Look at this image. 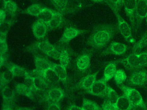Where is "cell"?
<instances>
[{
    "label": "cell",
    "mask_w": 147,
    "mask_h": 110,
    "mask_svg": "<svg viewBox=\"0 0 147 110\" xmlns=\"http://www.w3.org/2000/svg\"><path fill=\"white\" fill-rule=\"evenodd\" d=\"M117 24H102L96 26L87 40V45L95 49L107 46L117 32Z\"/></svg>",
    "instance_id": "6da1fadb"
},
{
    "label": "cell",
    "mask_w": 147,
    "mask_h": 110,
    "mask_svg": "<svg viewBox=\"0 0 147 110\" xmlns=\"http://www.w3.org/2000/svg\"><path fill=\"white\" fill-rule=\"evenodd\" d=\"M50 1L57 12L63 15L75 13L82 7L74 0H50Z\"/></svg>",
    "instance_id": "7a4b0ae2"
},
{
    "label": "cell",
    "mask_w": 147,
    "mask_h": 110,
    "mask_svg": "<svg viewBox=\"0 0 147 110\" xmlns=\"http://www.w3.org/2000/svg\"><path fill=\"white\" fill-rule=\"evenodd\" d=\"M120 88L135 107L147 110L142 97L137 90L125 86H121Z\"/></svg>",
    "instance_id": "3957f363"
},
{
    "label": "cell",
    "mask_w": 147,
    "mask_h": 110,
    "mask_svg": "<svg viewBox=\"0 0 147 110\" xmlns=\"http://www.w3.org/2000/svg\"><path fill=\"white\" fill-rule=\"evenodd\" d=\"M111 9L113 10L117 19L118 29L124 38L129 43L135 42V39L132 36L131 29L128 23L120 16L119 13V9L115 7H113Z\"/></svg>",
    "instance_id": "277c9868"
},
{
    "label": "cell",
    "mask_w": 147,
    "mask_h": 110,
    "mask_svg": "<svg viewBox=\"0 0 147 110\" xmlns=\"http://www.w3.org/2000/svg\"><path fill=\"white\" fill-rule=\"evenodd\" d=\"M116 64L121 63L124 67L130 70H136L143 68L140 61L138 54L132 53L124 59L113 61Z\"/></svg>",
    "instance_id": "5b68a950"
},
{
    "label": "cell",
    "mask_w": 147,
    "mask_h": 110,
    "mask_svg": "<svg viewBox=\"0 0 147 110\" xmlns=\"http://www.w3.org/2000/svg\"><path fill=\"white\" fill-rule=\"evenodd\" d=\"M87 31L73 27H67L59 41V45H69V42L77 37L86 33Z\"/></svg>",
    "instance_id": "8992f818"
},
{
    "label": "cell",
    "mask_w": 147,
    "mask_h": 110,
    "mask_svg": "<svg viewBox=\"0 0 147 110\" xmlns=\"http://www.w3.org/2000/svg\"><path fill=\"white\" fill-rule=\"evenodd\" d=\"M107 82L104 78L96 80L90 90L87 91L89 94L101 98H105L107 92Z\"/></svg>",
    "instance_id": "52a82bcc"
},
{
    "label": "cell",
    "mask_w": 147,
    "mask_h": 110,
    "mask_svg": "<svg viewBox=\"0 0 147 110\" xmlns=\"http://www.w3.org/2000/svg\"><path fill=\"white\" fill-rule=\"evenodd\" d=\"M123 5L126 15L129 18L131 26L136 29V13L137 0H123Z\"/></svg>",
    "instance_id": "ba28073f"
},
{
    "label": "cell",
    "mask_w": 147,
    "mask_h": 110,
    "mask_svg": "<svg viewBox=\"0 0 147 110\" xmlns=\"http://www.w3.org/2000/svg\"><path fill=\"white\" fill-rule=\"evenodd\" d=\"M129 83L132 86H144L147 84V70H136L133 71L129 79Z\"/></svg>",
    "instance_id": "9c48e42d"
},
{
    "label": "cell",
    "mask_w": 147,
    "mask_h": 110,
    "mask_svg": "<svg viewBox=\"0 0 147 110\" xmlns=\"http://www.w3.org/2000/svg\"><path fill=\"white\" fill-rule=\"evenodd\" d=\"M147 14V0H137L136 13V28L140 27L143 20Z\"/></svg>",
    "instance_id": "30bf717a"
},
{
    "label": "cell",
    "mask_w": 147,
    "mask_h": 110,
    "mask_svg": "<svg viewBox=\"0 0 147 110\" xmlns=\"http://www.w3.org/2000/svg\"><path fill=\"white\" fill-rule=\"evenodd\" d=\"M127 49L128 46L125 44L113 41L108 46V48L103 51L101 55H121L126 53Z\"/></svg>",
    "instance_id": "8fae6325"
},
{
    "label": "cell",
    "mask_w": 147,
    "mask_h": 110,
    "mask_svg": "<svg viewBox=\"0 0 147 110\" xmlns=\"http://www.w3.org/2000/svg\"><path fill=\"white\" fill-rule=\"evenodd\" d=\"M65 95L66 93L62 88L53 87L48 90L45 95V100L48 103H58Z\"/></svg>",
    "instance_id": "7c38bea8"
},
{
    "label": "cell",
    "mask_w": 147,
    "mask_h": 110,
    "mask_svg": "<svg viewBox=\"0 0 147 110\" xmlns=\"http://www.w3.org/2000/svg\"><path fill=\"white\" fill-rule=\"evenodd\" d=\"M32 74L35 75H39L43 77L51 86L57 85L60 79L51 68L42 72H37L34 70Z\"/></svg>",
    "instance_id": "4fadbf2b"
},
{
    "label": "cell",
    "mask_w": 147,
    "mask_h": 110,
    "mask_svg": "<svg viewBox=\"0 0 147 110\" xmlns=\"http://www.w3.org/2000/svg\"><path fill=\"white\" fill-rule=\"evenodd\" d=\"M32 30L35 37L41 39L45 37L49 28L47 24L37 20L32 25Z\"/></svg>",
    "instance_id": "5bb4252c"
},
{
    "label": "cell",
    "mask_w": 147,
    "mask_h": 110,
    "mask_svg": "<svg viewBox=\"0 0 147 110\" xmlns=\"http://www.w3.org/2000/svg\"><path fill=\"white\" fill-rule=\"evenodd\" d=\"M91 61V55L90 53H82L76 59V66L80 71H86L90 67Z\"/></svg>",
    "instance_id": "9a60e30c"
},
{
    "label": "cell",
    "mask_w": 147,
    "mask_h": 110,
    "mask_svg": "<svg viewBox=\"0 0 147 110\" xmlns=\"http://www.w3.org/2000/svg\"><path fill=\"white\" fill-rule=\"evenodd\" d=\"M55 48V46H54L48 39H46L36 43L32 46V49L30 48V49H31L34 53L36 51L39 50L47 55L48 53L54 50Z\"/></svg>",
    "instance_id": "2e32d148"
},
{
    "label": "cell",
    "mask_w": 147,
    "mask_h": 110,
    "mask_svg": "<svg viewBox=\"0 0 147 110\" xmlns=\"http://www.w3.org/2000/svg\"><path fill=\"white\" fill-rule=\"evenodd\" d=\"M36 70L37 72H42L52 67V63L44 57L37 55H34Z\"/></svg>",
    "instance_id": "e0dca14e"
},
{
    "label": "cell",
    "mask_w": 147,
    "mask_h": 110,
    "mask_svg": "<svg viewBox=\"0 0 147 110\" xmlns=\"http://www.w3.org/2000/svg\"><path fill=\"white\" fill-rule=\"evenodd\" d=\"M34 79L35 90L44 92L51 88V85L41 76H32Z\"/></svg>",
    "instance_id": "ac0fdd59"
},
{
    "label": "cell",
    "mask_w": 147,
    "mask_h": 110,
    "mask_svg": "<svg viewBox=\"0 0 147 110\" xmlns=\"http://www.w3.org/2000/svg\"><path fill=\"white\" fill-rule=\"evenodd\" d=\"M67 45H59L57 47L60 50V64L67 68L70 62V55L67 49L65 47Z\"/></svg>",
    "instance_id": "d6986e66"
},
{
    "label": "cell",
    "mask_w": 147,
    "mask_h": 110,
    "mask_svg": "<svg viewBox=\"0 0 147 110\" xmlns=\"http://www.w3.org/2000/svg\"><path fill=\"white\" fill-rule=\"evenodd\" d=\"M63 16L61 13L55 12L52 19L47 24L49 30H55L61 27L64 23Z\"/></svg>",
    "instance_id": "ffe728a7"
},
{
    "label": "cell",
    "mask_w": 147,
    "mask_h": 110,
    "mask_svg": "<svg viewBox=\"0 0 147 110\" xmlns=\"http://www.w3.org/2000/svg\"><path fill=\"white\" fill-rule=\"evenodd\" d=\"M117 106L118 110H132L134 108H136L131 104L124 94L119 97Z\"/></svg>",
    "instance_id": "44dd1931"
},
{
    "label": "cell",
    "mask_w": 147,
    "mask_h": 110,
    "mask_svg": "<svg viewBox=\"0 0 147 110\" xmlns=\"http://www.w3.org/2000/svg\"><path fill=\"white\" fill-rule=\"evenodd\" d=\"M98 73V71L93 74L88 75L84 77L81 83V87L87 91L90 90L96 81Z\"/></svg>",
    "instance_id": "7402d4cb"
},
{
    "label": "cell",
    "mask_w": 147,
    "mask_h": 110,
    "mask_svg": "<svg viewBox=\"0 0 147 110\" xmlns=\"http://www.w3.org/2000/svg\"><path fill=\"white\" fill-rule=\"evenodd\" d=\"M55 12L47 7H44L40 14L37 16L38 20L48 24L52 19Z\"/></svg>",
    "instance_id": "603a6c76"
},
{
    "label": "cell",
    "mask_w": 147,
    "mask_h": 110,
    "mask_svg": "<svg viewBox=\"0 0 147 110\" xmlns=\"http://www.w3.org/2000/svg\"><path fill=\"white\" fill-rule=\"evenodd\" d=\"M117 64L113 62H109L106 66L104 72V80L107 82L114 77L117 71Z\"/></svg>",
    "instance_id": "cb8c5ba5"
},
{
    "label": "cell",
    "mask_w": 147,
    "mask_h": 110,
    "mask_svg": "<svg viewBox=\"0 0 147 110\" xmlns=\"http://www.w3.org/2000/svg\"><path fill=\"white\" fill-rule=\"evenodd\" d=\"M16 92L18 94L28 97L30 99H34L33 91L28 88L24 83H18L15 86Z\"/></svg>",
    "instance_id": "d4e9b609"
},
{
    "label": "cell",
    "mask_w": 147,
    "mask_h": 110,
    "mask_svg": "<svg viewBox=\"0 0 147 110\" xmlns=\"http://www.w3.org/2000/svg\"><path fill=\"white\" fill-rule=\"evenodd\" d=\"M51 68L54 70L57 75L58 76L60 81L63 82H66L67 79V74L66 68L61 64L52 63Z\"/></svg>",
    "instance_id": "484cf974"
},
{
    "label": "cell",
    "mask_w": 147,
    "mask_h": 110,
    "mask_svg": "<svg viewBox=\"0 0 147 110\" xmlns=\"http://www.w3.org/2000/svg\"><path fill=\"white\" fill-rule=\"evenodd\" d=\"M7 67L13 74L14 76H25L28 72L24 68L21 67L18 65H16L13 63L7 64Z\"/></svg>",
    "instance_id": "4316f807"
},
{
    "label": "cell",
    "mask_w": 147,
    "mask_h": 110,
    "mask_svg": "<svg viewBox=\"0 0 147 110\" xmlns=\"http://www.w3.org/2000/svg\"><path fill=\"white\" fill-rule=\"evenodd\" d=\"M147 47V30L143 35L141 39L133 45L132 53L139 54L144 48Z\"/></svg>",
    "instance_id": "83f0119b"
},
{
    "label": "cell",
    "mask_w": 147,
    "mask_h": 110,
    "mask_svg": "<svg viewBox=\"0 0 147 110\" xmlns=\"http://www.w3.org/2000/svg\"><path fill=\"white\" fill-rule=\"evenodd\" d=\"M15 76L9 70L4 71L1 74L0 87L1 89L7 86L14 78Z\"/></svg>",
    "instance_id": "f1b7e54d"
},
{
    "label": "cell",
    "mask_w": 147,
    "mask_h": 110,
    "mask_svg": "<svg viewBox=\"0 0 147 110\" xmlns=\"http://www.w3.org/2000/svg\"><path fill=\"white\" fill-rule=\"evenodd\" d=\"M1 91L3 101H14L15 97V92L14 90L7 86L3 88Z\"/></svg>",
    "instance_id": "f546056e"
},
{
    "label": "cell",
    "mask_w": 147,
    "mask_h": 110,
    "mask_svg": "<svg viewBox=\"0 0 147 110\" xmlns=\"http://www.w3.org/2000/svg\"><path fill=\"white\" fill-rule=\"evenodd\" d=\"M4 5V10L8 15L14 17L16 15V12L18 10V6L17 3L13 1H7L3 3Z\"/></svg>",
    "instance_id": "4dcf8cb0"
},
{
    "label": "cell",
    "mask_w": 147,
    "mask_h": 110,
    "mask_svg": "<svg viewBox=\"0 0 147 110\" xmlns=\"http://www.w3.org/2000/svg\"><path fill=\"white\" fill-rule=\"evenodd\" d=\"M43 8L44 7H42V6L39 4H32L29 7H28L27 9L24 12V13L28 14V15L36 16V17L40 14Z\"/></svg>",
    "instance_id": "1f68e13d"
},
{
    "label": "cell",
    "mask_w": 147,
    "mask_h": 110,
    "mask_svg": "<svg viewBox=\"0 0 147 110\" xmlns=\"http://www.w3.org/2000/svg\"><path fill=\"white\" fill-rule=\"evenodd\" d=\"M83 110H102L97 103L86 99H83L82 107Z\"/></svg>",
    "instance_id": "d6a6232c"
},
{
    "label": "cell",
    "mask_w": 147,
    "mask_h": 110,
    "mask_svg": "<svg viewBox=\"0 0 147 110\" xmlns=\"http://www.w3.org/2000/svg\"><path fill=\"white\" fill-rule=\"evenodd\" d=\"M114 79L116 84L118 86L122 85L127 79L125 72L122 69L118 70L116 71L114 76Z\"/></svg>",
    "instance_id": "836d02e7"
},
{
    "label": "cell",
    "mask_w": 147,
    "mask_h": 110,
    "mask_svg": "<svg viewBox=\"0 0 147 110\" xmlns=\"http://www.w3.org/2000/svg\"><path fill=\"white\" fill-rule=\"evenodd\" d=\"M17 20L15 19L6 20L1 26L0 32H8L11 27L16 24Z\"/></svg>",
    "instance_id": "e575fe53"
},
{
    "label": "cell",
    "mask_w": 147,
    "mask_h": 110,
    "mask_svg": "<svg viewBox=\"0 0 147 110\" xmlns=\"http://www.w3.org/2000/svg\"><path fill=\"white\" fill-rule=\"evenodd\" d=\"M24 84L28 88H30L32 91L35 90V87H34V79L33 76L28 73L25 76V81Z\"/></svg>",
    "instance_id": "d590c367"
},
{
    "label": "cell",
    "mask_w": 147,
    "mask_h": 110,
    "mask_svg": "<svg viewBox=\"0 0 147 110\" xmlns=\"http://www.w3.org/2000/svg\"><path fill=\"white\" fill-rule=\"evenodd\" d=\"M102 110H118L117 104L111 103L105 99L101 106Z\"/></svg>",
    "instance_id": "8d00e7d4"
},
{
    "label": "cell",
    "mask_w": 147,
    "mask_h": 110,
    "mask_svg": "<svg viewBox=\"0 0 147 110\" xmlns=\"http://www.w3.org/2000/svg\"><path fill=\"white\" fill-rule=\"evenodd\" d=\"M0 54L1 55H6L8 51V46L7 40H0Z\"/></svg>",
    "instance_id": "74e56055"
},
{
    "label": "cell",
    "mask_w": 147,
    "mask_h": 110,
    "mask_svg": "<svg viewBox=\"0 0 147 110\" xmlns=\"http://www.w3.org/2000/svg\"><path fill=\"white\" fill-rule=\"evenodd\" d=\"M139 61L143 67H147V51L138 54Z\"/></svg>",
    "instance_id": "f35d334b"
},
{
    "label": "cell",
    "mask_w": 147,
    "mask_h": 110,
    "mask_svg": "<svg viewBox=\"0 0 147 110\" xmlns=\"http://www.w3.org/2000/svg\"><path fill=\"white\" fill-rule=\"evenodd\" d=\"M14 104V101H3L2 110H13Z\"/></svg>",
    "instance_id": "ab89813d"
},
{
    "label": "cell",
    "mask_w": 147,
    "mask_h": 110,
    "mask_svg": "<svg viewBox=\"0 0 147 110\" xmlns=\"http://www.w3.org/2000/svg\"><path fill=\"white\" fill-rule=\"evenodd\" d=\"M47 110H61V107L58 103H49Z\"/></svg>",
    "instance_id": "60d3db41"
},
{
    "label": "cell",
    "mask_w": 147,
    "mask_h": 110,
    "mask_svg": "<svg viewBox=\"0 0 147 110\" xmlns=\"http://www.w3.org/2000/svg\"><path fill=\"white\" fill-rule=\"evenodd\" d=\"M110 4L111 5L112 7H115L117 9H119L120 7L123 5V2L120 0H108Z\"/></svg>",
    "instance_id": "b9f144b4"
},
{
    "label": "cell",
    "mask_w": 147,
    "mask_h": 110,
    "mask_svg": "<svg viewBox=\"0 0 147 110\" xmlns=\"http://www.w3.org/2000/svg\"><path fill=\"white\" fill-rule=\"evenodd\" d=\"M6 13L4 9H1L0 11V25L2 24L5 21Z\"/></svg>",
    "instance_id": "7bdbcfd3"
},
{
    "label": "cell",
    "mask_w": 147,
    "mask_h": 110,
    "mask_svg": "<svg viewBox=\"0 0 147 110\" xmlns=\"http://www.w3.org/2000/svg\"><path fill=\"white\" fill-rule=\"evenodd\" d=\"M6 55H1V57H0V61H1V67L4 65H6L7 64V57Z\"/></svg>",
    "instance_id": "ee69618b"
},
{
    "label": "cell",
    "mask_w": 147,
    "mask_h": 110,
    "mask_svg": "<svg viewBox=\"0 0 147 110\" xmlns=\"http://www.w3.org/2000/svg\"><path fill=\"white\" fill-rule=\"evenodd\" d=\"M68 110H83L82 107L75 105H71L69 107Z\"/></svg>",
    "instance_id": "f6af8a7d"
},
{
    "label": "cell",
    "mask_w": 147,
    "mask_h": 110,
    "mask_svg": "<svg viewBox=\"0 0 147 110\" xmlns=\"http://www.w3.org/2000/svg\"><path fill=\"white\" fill-rule=\"evenodd\" d=\"M90 1H93V2H95V3H106L110 7H112L111 5L110 4L108 0H90Z\"/></svg>",
    "instance_id": "bcb514c9"
},
{
    "label": "cell",
    "mask_w": 147,
    "mask_h": 110,
    "mask_svg": "<svg viewBox=\"0 0 147 110\" xmlns=\"http://www.w3.org/2000/svg\"><path fill=\"white\" fill-rule=\"evenodd\" d=\"M75 1L79 4L80 6L82 7V5H83V2L84 1V0H74Z\"/></svg>",
    "instance_id": "7dc6e473"
},
{
    "label": "cell",
    "mask_w": 147,
    "mask_h": 110,
    "mask_svg": "<svg viewBox=\"0 0 147 110\" xmlns=\"http://www.w3.org/2000/svg\"><path fill=\"white\" fill-rule=\"evenodd\" d=\"M16 110H33L31 108L27 107H19Z\"/></svg>",
    "instance_id": "c3c4849f"
},
{
    "label": "cell",
    "mask_w": 147,
    "mask_h": 110,
    "mask_svg": "<svg viewBox=\"0 0 147 110\" xmlns=\"http://www.w3.org/2000/svg\"><path fill=\"white\" fill-rule=\"evenodd\" d=\"M12 1V0H1V1L3 2V3H5V2H7V1Z\"/></svg>",
    "instance_id": "681fc988"
},
{
    "label": "cell",
    "mask_w": 147,
    "mask_h": 110,
    "mask_svg": "<svg viewBox=\"0 0 147 110\" xmlns=\"http://www.w3.org/2000/svg\"><path fill=\"white\" fill-rule=\"evenodd\" d=\"M145 19H146V22H147V15H146V17H145Z\"/></svg>",
    "instance_id": "f907efd6"
},
{
    "label": "cell",
    "mask_w": 147,
    "mask_h": 110,
    "mask_svg": "<svg viewBox=\"0 0 147 110\" xmlns=\"http://www.w3.org/2000/svg\"><path fill=\"white\" fill-rule=\"evenodd\" d=\"M138 110V109H137V108H134V109H132V110Z\"/></svg>",
    "instance_id": "816d5d0a"
},
{
    "label": "cell",
    "mask_w": 147,
    "mask_h": 110,
    "mask_svg": "<svg viewBox=\"0 0 147 110\" xmlns=\"http://www.w3.org/2000/svg\"><path fill=\"white\" fill-rule=\"evenodd\" d=\"M138 110H144V109H142V108H139V109H138Z\"/></svg>",
    "instance_id": "f5cc1de1"
},
{
    "label": "cell",
    "mask_w": 147,
    "mask_h": 110,
    "mask_svg": "<svg viewBox=\"0 0 147 110\" xmlns=\"http://www.w3.org/2000/svg\"><path fill=\"white\" fill-rule=\"evenodd\" d=\"M121 1H122V2H123V0H120Z\"/></svg>",
    "instance_id": "db71d44e"
}]
</instances>
